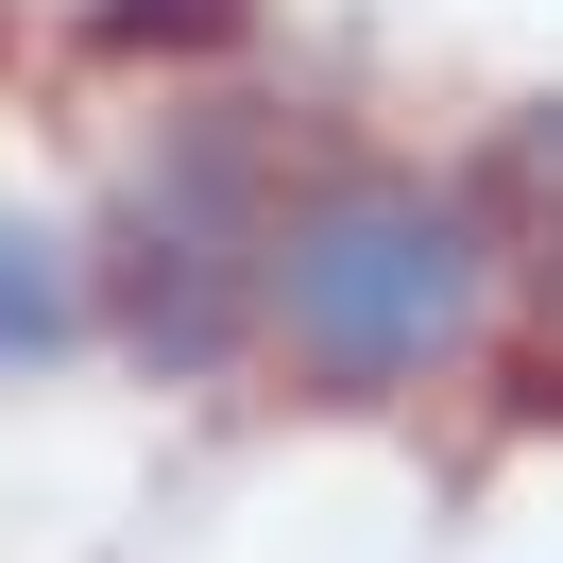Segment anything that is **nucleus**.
Segmentation results:
<instances>
[{"label":"nucleus","instance_id":"nucleus-2","mask_svg":"<svg viewBox=\"0 0 563 563\" xmlns=\"http://www.w3.org/2000/svg\"><path fill=\"white\" fill-rule=\"evenodd\" d=\"M103 256H120V342H137L154 376H222V342H240V308L274 290V274H256L274 240L240 222V154H222V137L188 154L172 188H137Z\"/></svg>","mask_w":563,"mask_h":563},{"label":"nucleus","instance_id":"nucleus-3","mask_svg":"<svg viewBox=\"0 0 563 563\" xmlns=\"http://www.w3.org/2000/svg\"><path fill=\"white\" fill-rule=\"evenodd\" d=\"M86 324V290H69V256L35 240V222H0V376H18V358H52Z\"/></svg>","mask_w":563,"mask_h":563},{"label":"nucleus","instance_id":"nucleus-1","mask_svg":"<svg viewBox=\"0 0 563 563\" xmlns=\"http://www.w3.org/2000/svg\"><path fill=\"white\" fill-rule=\"evenodd\" d=\"M274 324L308 342V376L410 393L478 342V206L444 188H324L274 222Z\"/></svg>","mask_w":563,"mask_h":563},{"label":"nucleus","instance_id":"nucleus-4","mask_svg":"<svg viewBox=\"0 0 563 563\" xmlns=\"http://www.w3.org/2000/svg\"><path fill=\"white\" fill-rule=\"evenodd\" d=\"M240 35V0H103V52H206Z\"/></svg>","mask_w":563,"mask_h":563}]
</instances>
